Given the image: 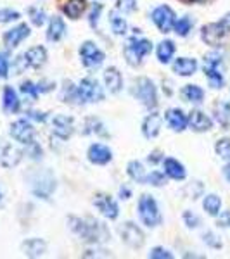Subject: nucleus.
I'll return each instance as SVG.
<instances>
[{
    "label": "nucleus",
    "mask_w": 230,
    "mask_h": 259,
    "mask_svg": "<svg viewBox=\"0 0 230 259\" xmlns=\"http://www.w3.org/2000/svg\"><path fill=\"white\" fill-rule=\"evenodd\" d=\"M69 227L73 232H76L82 239L87 242H104L109 239V232H107L106 225L94 218H69Z\"/></svg>",
    "instance_id": "1"
},
{
    "label": "nucleus",
    "mask_w": 230,
    "mask_h": 259,
    "mask_svg": "<svg viewBox=\"0 0 230 259\" xmlns=\"http://www.w3.org/2000/svg\"><path fill=\"white\" fill-rule=\"evenodd\" d=\"M228 36H230V14L227 18L218 21V23H210L206 26H203V31H201V38L206 41L208 45H213V47L221 45Z\"/></svg>",
    "instance_id": "2"
},
{
    "label": "nucleus",
    "mask_w": 230,
    "mask_h": 259,
    "mask_svg": "<svg viewBox=\"0 0 230 259\" xmlns=\"http://www.w3.org/2000/svg\"><path fill=\"white\" fill-rule=\"evenodd\" d=\"M139 216H140L142 223L149 228H154L161 223V214H160L158 202L147 194L142 195L139 200Z\"/></svg>",
    "instance_id": "3"
},
{
    "label": "nucleus",
    "mask_w": 230,
    "mask_h": 259,
    "mask_svg": "<svg viewBox=\"0 0 230 259\" xmlns=\"http://www.w3.org/2000/svg\"><path fill=\"white\" fill-rule=\"evenodd\" d=\"M152 50V44L145 38H132L125 47V59L130 66H139L142 59Z\"/></svg>",
    "instance_id": "4"
},
{
    "label": "nucleus",
    "mask_w": 230,
    "mask_h": 259,
    "mask_svg": "<svg viewBox=\"0 0 230 259\" xmlns=\"http://www.w3.org/2000/svg\"><path fill=\"white\" fill-rule=\"evenodd\" d=\"M220 66H221V56L218 52H211L204 57L203 69L213 89H221V85H223V74L220 71Z\"/></svg>",
    "instance_id": "5"
},
{
    "label": "nucleus",
    "mask_w": 230,
    "mask_h": 259,
    "mask_svg": "<svg viewBox=\"0 0 230 259\" xmlns=\"http://www.w3.org/2000/svg\"><path fill=\"white\" fill-rule=\"evenodd\" d=\"M102 89L94 78H83L80 85L76 87V100H80V102H99V100H102Z\"/></svg>",
    "instance_id": "6"
},
{
    "label": "nucleus",
    "mask_w": 230,
    "mask_h": 259,
    "mask_svg": "<svg viewBox=\"0 0 230 259\" xmlns=\"http://www.w3.org/2000/svg\"><path fill=\"white\" fill-rule=\"evenodd\" d=\"M135 95L137 99L149 109H154L158 106V92L154 83L149 78H139L135 83Z\"/></svg>",
    "instance_id": "7"
},
{
    "label": "nucleus",
    "mask_w": 230,
    "mask_h": 259,
    "mask_svg": "<svg viewBox=\"0 0 230 259\" xmlns=\"http://www.w3.org/2000/svg\"><path fill=\"white\" fill-rule=\"evenodd\" d=\"M80 57L85 68H99L104 62V52L94 41H85L80 47Z\"/></svg>",
    "instance_id": "8"
},
{
    "label": "nucleus",
    "mask_w": 230,
    "mask_h": 259,
    "mask_svg": "<svg viewBox=\"0 0 230 259\" xmlns=\"http://www.w3.org/2000/svg\"><path fill=\"white\" fill-rule=\"evenodd\" d=\"M152 21L161 33H168L175 24V12L168 6H160L152 11Z\"/></svg>",
    "instance_id": "9"
},
{
    "label": "nucleus",
    "mask_w": 230,
    "mask_h": 259,
    "mask_svg": "<svg viewBox=\"0 0 230 259\" xmlns=\"http://www.w3.org/2000/svg\"><path fill=\"white\" fill-rule=\"evenodd\" d=\"M11 135L12 139L21 142V144H31L33 137H35V128L31 126L30 121L18 119L11 124Z\"/></svg>",
    "instance_id": "10"
},
{
    "label": "nucleus",
    "mask_w": 230,
    "mask_h": 259,
    "mask_svg": "<svg viewBox=\"0 0 230 259\" xmlns=\"http://www.w3.org/2000/svg\"><path fill=\"white\" fill-rule=\"evenodd\" d=\"M94 206L102 212L106 218L109 220H116L120 214V207L116 204V200L107 194H97L94 197Z\"/></svg>",
    "instance_id": "11"
},
{
    "label": "nucleus",
    "mask_w": 230,
    "mask_h": 259,
    "mask_svg": "<svg viewBox=\"0 0 230 259\" xmlns=\"http://www.w3.org/2000/svg\"><path fill=\"white\" fill-rule=\"evenodd\" d=\"M120 233L123 242L127 245H130V247H142L144 245V233H142V230L137 225L130 223V221L121 227Z\"/></svg>",
    "instance_id": "12"
},
{
    "label": "nucleus",
    "mask_w": 230,
    "mask_h": 259,
    "mask_svg": "<svg viewBox=\"0 0 230 259\" xmlns=\"http://www.w3.org/2000/svg\"><path fill=\"white\" fill-rule=\"evenodd\" d=\"M52 130H54V135L59 137L61 140H68L74 132V121L69 116L57 114L52 119Z\"/></svg>",
    "instance_id": "13"
},
{
    "label": "nucleus",
    "mask_w": 230,
    "mask_h": 259,
    "mask_svg": "<svg viewBox=\"0 0 230 259\" xmlns=\"http://www.w3.org/2000/svg\"><path fill=\"white\" fill-rule=\"evenodd\" d=\"M28 36H30V26L23 23V24H18V26L12 28L9 31H6V35H4V44L9 49H16L21 41L24 38H28Z\"/></svg>",
    "instance_id": "14"
},
{
    "label": "nucleus",
    "mask_w": 230,
    "mask_h": 259,
    "mask_svg": "<svg viewBox=\"0 0 230 259\" xmlns=\"http://www.w3.org/2000/svg\"><path fill=\"white\" fill-rule=\"evenodd\" d=\"M24 66H30L33 69H39L47 62V50L44 47H31L30 50H26L24 54Z\"/></svg>",
    "instance_id": "15"
},
{
    "label": "nucleus",
    "mask_w": 230,
    "mask_h": 259,
    "mask_svg": "<svg viewBox=\"0 0 230 259\" xmlns=\"http://www.w3.org/2000/svg\"><path fill=\"white\" fill-rule=\"evenodd\" d=\"M163 124V116L158 112H152L142 123V133H144L145 139H154V137L160 135V130Z\"/></svg>",
    "instance_id": "16"
},
{
    "label": "nucleus",
    "mask_w": 230,
    "mask_h": 259,
    "mask_svg": "<svg viewBox=\"0 0 230 259\" xmlns=\"http://www.w3.org/2000/svg\"><path fill=\"white\" fill-rule=\"evenodd\" d=\"M112 159V152L109 147L102 144H94L89 149V161L94 164H107Z\"/></svg>",
    "instance_id": "17"
},
{
    "label": "nucleus",
    "mask_w": 230,
    "mask_h": 259,
    "mask_svg": "<svg viewBox=\"0 0 230 259\" xmlns=\"http://www.w3.org/2000/svg\"><path fill=\"white\" fill-rule=\"evenodd\" d=\"M189 126L194 130V132H208V130H211L213 123L211 119L208 118L206 114H204L203 111H192L189 114Z\"/></svg>",
    "instance_id": "18"
},
{
    "label": "nucleus",
    "mask_w": 230,
    "mask_h": 259,
    "mask_svg": "<svg viewBox=\"0 0 230 259\" xmlns=\"http://www.w3.org/2000/svg\"><path fill=\"white\" fill-rule=\"evenodd\" d=\"M166 121L173 132H183L189 124V118L180 109H170L166 112Z\"/></svg>",
    "instance_id": "19"
},
{
    "label": "nucleus",
    "mask_w": 230,
    "mask_h": 259,
    "mask_svg": "<svg viewBox=\"0 0 230 259\" xmlns=\"http://www.w3.org/2000/svg\"><path fill=\"white\" fill-rule=\"evenodd\" d=\"M19 161H21V150L12 147L9 144L4 145L2 150H0V162H2V166L12 168V166H16Z\"/></svg>",
    "instance_id": "20"
},
{
    "label": "nucleus",
    "mask_w": 230,
    "mask_h": 259,
    "mask_svg": "<svg viewBox=\"0 0 230 259\" xmlns=\"http://www.w3.org/2000/svg\"><path fill=\"white\" fill-rule=\"evenodd\" d=\"M104 81H106V87L111 94H118L123 87V78H121V73L116 68H107L104 71Z\"/></svg>",
    "instance_id": "21"
},
{
    "label": "nucleus",
    "mask_w": 230,
    "mask_h": 259,
    "mask_svg": "<svg viewBox=\"0 0 230 259\" xmlns=\"http://www.w3.org/2000/svg\"><path fill=\"white\" fill-rule=\"evenodd\" d=\"M196 69H198V61L190 57H178L173 62V71L180 76H190L196 73Z\"/></svg>",
    "instance_id": "22"
},
{
    "label": "nucleus",
    "mask_w": 230,
    "mask_h": 259,
    "mask_svg": "<svg viewBox=\"0 0 230 259\" xmlns=\"http://www.w3.org/2000/svg\"><path fill=\"white\" fill-rule=\"evenodd\" d=\"M54 189H56V183H54V180L50 178L49 173L44 175V177H40L39 182H35V185H33L35 194L42 199H49V195L52 194Z\"/></svg>",
    "instance_id": "23"
},
{
    "label": "nucleus",
    "mask_w": 230,
    "mask_h": 259,
    "mask_svg": "<svg viewBox=\"0 0 230 259\" xmlns=\"http://www.w3.org/2000/svg\"><path fill=\"white\" fill-rule=\"evenodd\" d=\"M163 166H165V173L168 175L170 178L173 180H183L185 178V168H183L182 162H178L173 157H168V159H163Z\"/></svg>",
    "instance_id": "24"
},
{
    "label": "nucleus",
    "mask_w": 230,
    "mask_h": 259,
    "mask_svg": "<svg viewBox=\"0 0 230 259\" xmlns=\"http://www.w3.org/2000/svg\"><path fill=\"white\" fill-rule=\"evenodd\" d=\"M66 35V24L64 21L57 16L50 18V23H49V30H47V38L50 41H59L62 36Z\"/></svg>",
    "instance_id": "25"
},
{
    "label": "nucleus",
    "mask_w": 230,
    "mask_h": 259,
    "mask_svg": "<svg viewBox=\"0 0 230 259\" xmlns=\"http://www.w3.org/2000/svg\"><path fill=\"white\" fill-rule=\"evenodd\" d=\"M21 107V102H19V97L16 94V90L12 87H6L4 89V111L6 112H18Z\"/></svg>",
    "instance_id": "26"
},
{
    "label": "nucleus",
    "mask_w": 230,
    "mask_h": 259,
    "mask_svg": "<svg viewBox=\"0 0 230 259\" xmlns=\"http://www.w3.org/2000/svg\"><path fill=\"white\" fill-rule=\"evenodd\" d=\"M45 249H47V245H45V242L40 240V239H30V240H26L23 244L24 254H26V256H30V257L42 256V254L45 252Z\"/></svg>",
    "instance_id": "27"
},
{
    "label": "nucleus",
    "mask_w": 230,
    "mask_h": 259,
    "mask_svg": "<svg viewBox=\"0 0 230 259\" xmlns=\"http://www.w3.org/2000/svg\"><path fill=\"white\" fill-rule=\"evenodd\" d=\"M85 7H87L85 0H68L66 6L62 7V11H64V14L68 16L69 19H78L83 14Z\"/></svg>",
    "instance_id": "28"
},
{
    "label": "nucleus",
    "mask_w": 230,
    "mask_h": 259,
    "mask_svg": "<svg viewBox=\"0 0 230 259\" xmlns=\"http://www.w3.org/2000/svg\"><path fill=\"white\" fill-rule=\"evenodd\" d=\"M215 118L223 128L230 126V104L228 102L220 100V102L215 104Z\"/></svg>",
    "instance_id": "29"
},
{
    "label": "nucleus",
    "mask_w": 230,
    "mask_h": 259,
    "mask_svg": "<svg viewBox=\"0 0 230 259\" xmlns=\"http://www.w3.org/2000/svg\"><path fill=\"white\" fill-rule=\"evenodd\" d=\"M175 54V44L171 40H163L160 45H158V59L163 64H168Z\"/></svg>",
    "instance_id": "30"
},
{
    "label": "nucleus",
    "mask_w": 230,
    "mask_h": 259,
    "mask_svg": "<svg viewBox=\"0 0 230 259\" xmlns=\"http://www.w3.org/2000/svg\"><path fill=\"white\" fill-rule=\"evenodd\" d=\"M127 173H128V177L133 180V182L145 183V177H147V175H145V169H144V166H142V162H139V161L128 162Z\"/></svg>",
    "instance_id": "31"
},
{
    "label": "nucleus",
    "mask_w": 230,
    "mask_h": 259,
    "mask_svg": "<svg viewBox=\"0 0 230 259\" xmlns=\"http://www.w3.org/2000/svg\"><path fill=\"white\" fill-rule=\"evenodd\" d=\"M203 207L210 216H218L220 209H221V199L218 197V195H215V194L206 195L204 200H203Z\"/></svg>",
    "instance_id": "32"
},
{
    "label": "nucleus",
    "mask_w": 230,
    "mask_h": 259,
    "mask_svg": "<svg viewBox=\"0 0 230 259\" xmlns=\"http://www.w3.org/2000/svg\"><path fill=\"white\" fill-rule=\"evenodd\" d=\"M182 97L189 102H203L204 90L198 85H185L182 89Z\"/></svg>",
    "instance_id": "33"
},
{
    "label": "nucleus",
    "mask_w": 230,
    "mask_h": 259,
    "mask_svg": "<svg viewBox=\"0 0 230 259\" xmlns=\"http://www.w3.org/2000/svg\"><path fill=\"white\" fill-rule=\"evenodd\" d=\"M109 23H111L112 31H114L116 35H125V33H127V21L121 18L116 11L109 12Z\"/></svg>",
    "instance_id": "34"
},
{
    "label": "nucleus",
    "mask_w": 230,
    "mask_h": 259,
    "mask_svg": "<svg viewBox=\"0 0 230 259\" xmlns=\"http://www.w3.org/2000/svg\"><path fill=\"white\" fill-rule=\"evenodd\" d=\"M190 28H192V21H190V18H187V16L178 21H175V24H173V30L178 36H187L190 31Z\"/></svg>",
    "instance_id": "35"
},
{
    "label": "nucleus",
    "mask_w": 230,
    "mask_h": 259,
    "mask_svg": "<svg viewBox=\"0 0 230 259\" xmlns=\"http://www.w3.org/2000/svg\"><path fill=\"white\" fill-rule=\"evenodd\" d=\"M85 133H95V135H106L104 124L97 118H89L85 121Z\"/></svg>",
    "instance_id": "36"
},
{
    "label": "nucleus",
    "mask_w": 230,
    "mask_h": 259,
    "mask_svg": "<svg viewBox=\"0 0 230 259\" xmlns=\"http://www.w3.org/2000/svg\"><path fill=\"white\" fill-rule=\"evenodd\" d=\"M21 94L28 100H36V97H39V87L31 81H23L21 83Z\"/></svg>",
    "instance_id": "37"
},
{
    "label": "nucleus",
    "mask_w": 230,
    "mask_h": 259,
    "mask_svg": "<svg viewBox=\"0 0 230 259\" xmlns=\"http://www.w3.org/2000/svg\"><path fill=\"white\" fill-rule=\"evenodd\" d=\"M215 149H216V154H218L220 157L230 161V139L218 140V142H216V145H215Z\"/></svg>",
    "instance_id": "38"
},
{
    "label": "nucleus",
    "mask_w": 230,
    "mask_h": 259,
    "mask_svg": "<svg viewBox=\"0 0 230 259\" xmlns=\"http://www.w3.org/2000/svg\"><path fill=\"white\" fill-rule=\"evenodd\" d=\"M145 183H149V185H154V187H161V185H165V183H166L165 175L160 173V171H152V173L145 177Z\"/></svg>",
    "instance_id": "39"
},
{
    "label": "nucleus",
    "mask_w": 230,
    "mask_h": 259,
    "mask_svg": "<svg viewBox=\"0 0 230 259\" xmlns=\"http://www.w3.org/2000/svg\"><path fill=\"white\" fill-rule=\"evenodd\" d=\"M19 18H21V14L18 11H12V9L0 11V23H12V21H16Z\"/></svg>",
    "instance_id": "40"
},
{
    "label": "nucleus",
    "mask_w": 230,
    "mask_h": 259,
    "mask_svg": "<svg viewBox=\"0 0 230 259\" xmlns=\"http://www.w3.org/2000/svg\"><path fill=\"white\" fill-rule=\"evenodd\" d=\"M149 257H152V259H171L173 257V254L165 247H154L149 252Z\"/></svg>",
    "instance_id": "41"
},
{
    "label": "nucleus",
    "mask_w": 230,
    "mask_h": 259,
    "mask_svg": "<svg viewBox=\"0 0 230 259\" xmlns=\"http://www.w3.org/2000/svg\"><path fill=\"white\" fill-rule=\"evenodd\" d=\"M116 9L121 12H133L137 9V0H118Z\"/></svg>",
    "instance_id": "42"
},
{
    "label": "nucleus",
    "mask_w": 230,
    "mask_h": 259,
    "mask_svg": "<svg viewBox=\"0 0 230 259\" xmlns=\"http://www.w3.org/2000/svg\"><path fill=\"white\" fill-rule=\"evenodd\" d=\"M30 16H31V23L35 24V26H42V24L45 23V12L44 11L31 7V9H30Z\"/></svg>",
    "instance_id": "43"
},
{
    "label": "nucleus",
    "mask_w": 230,
    "mask_h": 259,
    "mask_svg": "<svg viewBox=\"0 0 230 259\" xmlns=\"http://www.w3.org/2000/svg\"><path fill=\"white\" fill-rule=\"evenodd\" d=\"M183 221H185V225L189 228H196V227H199V218L194 214V212H190V211H185L183 212Z\"/></svg>",
    "instance_id": "44"
},
{
    "label": "nucleus",
    "mask_w": 230,
    "mask_h": 259,
    "mask_svg": "<svg viewBox=\"0 0 230 259\" xmlns=\"http://www.w3.org/2000/svg\"><path fill=\"white\" fill-rule=\"evenodd\" d=\"M9 74V57L7 54L0 52V78H7Z\"/></svg>",
    "instance_id": "45"
},
{
    "label": "nucleus",
    "mask_w": 230,
    "mask_h": 259,
    "mask_svg": "<svg viewBox=\"0 0 230 259\" xmlns=\"http://www.w3.org/2000/svg\"><path fill=\"white\" fill-rule=\"evenodd\" d=\"M100 11H102V6L100 4H94V7H92V12H90V24L92 26H97V23H99V16H100Z\"/></svg>",
    "instance_id": "46"
},
{
    "label": "nucleus",
    "mask_w": 230,
    "mask_h": 259,
    "mask_svg": "<svg viewBox=\"0 0 230 259\" xmlns=\"http://www.w3.org/2000/svg\"><path fill=\"white\" fill-rule=\"evenodd\" d=\"M218 237L216 235H213V233H204V242H206L208 245H211V247H215V249H220L221 247V242L220 240H216Z\"/></svg>",
    "instance_id": "47"
},
{
    "label": "nucleus",
    "mask_w": 230,
    "mask_h": 259,
    "mask_svg": "<svg viewBox=\"0 0 230 259\" xmlns=\"http://www.w3.org/2000/svg\"><path fill=\"white\" fill-rule=\"evenodd\" d=\"M28 116H30L31 119H35V121H40V123H44V121H45V114H44V112L31 111V112H28Z\"/></svg>",
    "instance_id": "48"
},
{
    "label": "nucleus",
    "mask_w": 230,
    "mask_h": 259,
    "mask_svg": "<svg viewBox=\"0 0 230 259\" xmlns=\"http://www.w3.org/2000/svg\"><path fill=\"white\" fill-rule=\"evenodd\" d=\"M163 157H161V152L160 150H156V152H152V154H149V157H147V161L149 162H152V164H156L158 161H161Z\"/></svg>",
    "instance_id": "49"
},
{
    "label": "nucleus",
    "mask_w": 230,
    "mask_h": 259,
    "mask_svg": "<svg viewBox=\"0 0 230 259\" xmlns=\"http://www.w3.org/2000/svg\"><path fill=\"white\" fill-rule=\"evenodd\" d=\"M120 195H121V199H130L132 197V190L128 189V187H121L120 189Z\"/></svg>",
    "instance_id": "50"
},
{
    "label": "nucleus",
    "mask_w": 230,
    "mask_h": 259,
    "mask_svg": "<svg viewBox=\"0 0 230 259\" xmlns=\"http://www.w3.org/2000/svg\"><path fill=\"white\" fill-rule=\"evenodd\" d=\"M223 175H225V178H227L228 182H230V161L227 162V164H225V168H223Z\"/></svg>",
    "instance_id": "51"
},
{
    "label": "nucleus",
    "mask_w": 230,
    "mask_h": 259,
    "mask_svg": "<svg viewBox=\"0 0 230 259\" xmlns=\"http://www.w3.org/2000/svg\"><path fill=\"white\" fill-rule=\"evenodd\" d=\"M183 2H187V4H192V2H206V0H183Z\"/></svg>",
    "instance_id": "52"
},
{
    "label": "nucleus",
    "mask_w": 230,
    "mask_h": 259,
    "mask_svg": "<svg viewBox=\"0 0 230 259\" xmlns=\"http://www.w3.org/2000/svg\"><path fill=\"white\" fill-rule=\"evenodd\" d=\"M0 199H2V192H0Z\"/></svg>",
    "instance_id": "53"
},
{
    "label": "nucleus",
    "mask_w": 230,
    "mask_h": 259,
    "mask_svg": "<svg viewBox=\"0 0 230 259\" xmlns=\"http://www.w3.org/2000/svg\"><path fill=\"white\" fill-rule=\"evenodd\" d=\"M228 227H230V223H228Z\"/></svg>",
    "instance_id": "54"
}]
</instances>
